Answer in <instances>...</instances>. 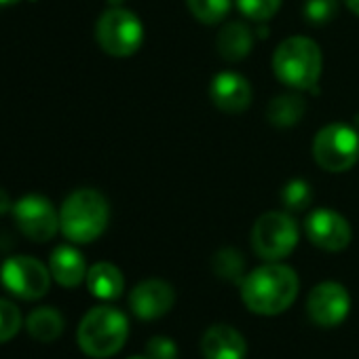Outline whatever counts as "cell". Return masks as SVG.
<instances>
[{"instance_id": "7c38bea8", "label": "cell", "mask_w": 359, "mask_h": 359, "mask_svg": "<svg viewBox=\"0 0 359 359\" xmlns=\"http://www.w3.org/2000/svg\"><path fill=\"white\" fill-rule=\"evenodd\" d=\"M173 302H175V292L163 279H146L137 283L129 296V306L133 315L144 321H152L167 315Z\"/></svg>"}, {"instance_id": "ba28073f", "label": "cell", "mask_w": 359, "mask_h": 359, "mask_svg": "<svg viewBox=\"0 0 359 359\" xmlns=\"http://www.w3.org/2000/svg\"><path fill=\"white\" fill-rule=\"evenodd\" d=\"M3 285L22 300H39L49 292L51 271L32 256H13L0 269Z\"/></svg>"}, {"instance_id": "d6986e66", "label": "cell", "mask_w": 359, "mask_h": 359, "mask_svg": "<svg viewBox=\"0 0 359 359\" xmlns=\"http://www.w3.org/2000/svg\"><path fill=\"white\" fill-rule=\"evenodd\" d=\"M304 112H306L304 100L296 93H285V95H277L275 100L269 102L266 118L271 125L285 129V127L298 125L300 118L304 116Z\"/></svg>"}, {"instance_id": "5b68a950", "label": "cell", "mask_w": 359, "mask_h": 359, "mask_svg": "<svg viewBox=\"0 0 359 359\" xmlns=\"http://www.w3.org/2000/svg\"><path fill=\"white\" fill-rule=\"evenodd\" d=\"M95 39L104 53L112 57H131L144 41V28L135 13L112 7L100 15L95 24Z\"/></svg>"}, {"instance_id": "52a82bcc", "label": "cell", "mask_w": 359, "mask_h": 359, "mask_svg": "<svg viewBox=\"0 0 359 359\" xmlns=\"http://www.w3.org/2000/svg\"><path fill=\"white\" fill-rule=\"evenodd\" d=\"M298 245V226L285 212L262 214L252 229L254 252L269 262L287 258Z\"/></svg>"}, {"instance_id": "4fadbf2b", "label": "cell", "mask_w": 359, "mask_h": 359, "mask_svg": "<svg viewBox=\"0 0 359 359\" xmlns=\"http://www.w3.org/2000/svg\"><path fill=\"white\" fill-rule=\"evenodd\" d=\"M210 97L214 106L222 112L237 114L250 108L252 104V87L245 76L237 72H220L214 76L210 85Z\"/></svg>"}, {"instance_id": "8fae6325", "label": "cell", "mask_w": 359, "mask_h": 359, "mask_svg": "<svg viewBox=\"0 0 359 359\" xmlns=\"http://www.w3.org/2000/svg\"><path fill=\"white\" fill-rule=\"evenodd\" d=\"M306 237L313 245L325 252H342L351 243V226L344 216L334 210H315L304 222Z\"/></svg>"}, {"instance_id": "9c48e42d", "label": "cell", "mask_w": 359, "mask_h": 359, "mask_svg": "<svg viewBox=\"0 0 359 359\" xmlns=\"http://www.w3.org/2000/svg\"><path fill=\"white\" fill-rule=\"evenodd\" d=\"M13 218L18 229L36 243L51 241L60 231V214L53 203L41 195L22 197L13 205Z\"/></svg>"}, {"instance_id": "f546056e", "label": "cell", "mask_w": 359, "mask_h": 359, "mask_svg": "<svg viewBox=\"0 0 359 359\" xmlns=\"http://www.w3.org/2000/svg\"><path fill=\"white\" fill-rule=\"evenodd\" d=\"M108 3H110L112 7H121V5L125 3V0H108Z\"/></svg>"}, {"instance_id": "7a4b0ae2", "label": "cell", "mask_w": 359, "mask_h": 359, "mask_svg": "<svg viewBox=\"0 0 359 359\" xmlns=\"http://www.w3.org/2000/svg\"><path fill=\"white\" fill-rule=\"evenodd\" d=\"M110 208L102 193L93 189L74 191L62 205L60 229L72 243H91L108 226Z\"/></svg>"}, {"instance_id": "7402d4cb", "label": "cell", "mask_w": 359, "mask_h": 359, "mask_svg": "<svg viewBox=\"0 0 359 359\" xmlns=\"http://www.w3.org/2000/svg\"><path fill=\"white\" fill-rule=\"evenodd\" d=\"M313 191L304 180H290L281 191V203L290 212H302L311 205Z\"/></svg>"}, {"instance_id": "5bb4252c", "label": "cell", "mask_w": 359, "mask_h": 359, "mask_svg": "<svg viewBox=\"0 0 359 359\" xmlns=\"http://www.w3.org/2000/svg\"><path fill=\"white\" fill-rule=\"evenodd\" d=\"M201 353L205 359H245L248 344L239 330L226 323H216L205 330Z\"/></svg>"}, {"instance_id": "8992f818", "label": "cell", "mask_w": 359, "mask_h": 359, "mask_svg": "<svg viewBox=\"0 0 359 359\" xmlns=\"http://www.w3.org/2000/svg\"><path fill=\"white\" fill-rule=\"evenodd\" d=\"M313 156L317 165L330 173L348 171L359 158L357 131L346 123L325 125L313 140Z\"/></svg>"}, {"instance_id": "30bf717a", "label": "cell", "mask_w": 359, "mask_h": 359, "mask_svg": "<svg viewBox=\"0 0 359 359\" xmlns=\"http://www.w3.org/2000/svg\"><path fill=\"white\" fill-rule=\"evenodd\" d=\"M351 311V298L344 285L336 281H323L315 285L306 298V313L309 317L323 327L338 325L346 319Z\"/></svg>"}, {"instance_id": "277c9868", "label": "cell", "mask_w": 359, "mask_h": 359, "mask_svg": "<svg viewBox=\"0 0 359 359\" xmlns=\"http://www.w3.org/2000/svg\"><path fill=\"white\" fill-rule=\"evenodd\" d=\"M129 336V321L123 311L102 304L87 311L79 323L76 340L85 355L106 359L118 353Z\"/></svg>"}, {"instance_id": "f1b7e54d", "label": "cell", "mask_w": 359, "mask_h": 359, "mask_svg": "<svg viewBox=\"0 0 359 359\" xmlns=\"http://www.w3.org/2000/svg\"><path fill=\"white\" fill-rule=\"evenodd\" d=\"M22 0H0V7H11V5H18Z\"/></svg>"}, {"instance_id": "44dd1931", "label": "cell", "mask_w": 359, "mask_h": 359, "mask_svg": "<svg viewBox=\"0 0 359 359\" xmlns=\"http://www.w3.org/2000/svg\"><path fill=\"white\" fill-rule=\"evenodd\" d=\"M187 7L197 22L205 26H216L226 20L231 11V0H187Z\"/></svg>"}, {"instance_id": "9a60e30c", "label": "cell", "mask_w": 359, "mask_h": 359, "mask_svg": "<svg viewBox=\"0 0 359 359\" xmlns=\"http://www.w3.org/2000/svg\"><path fill=\"white\" fill-rule=\"evenodd\" d=\"M51 277L64 287H76L87 279V264L83 254L72 245H60L49 258Z\"/></svg>"}, {"instance_id": "cb8c5ba5", "label": "cell", "mask_w": 359, "mask_h": 359, "mask_svg": "<svg viewBox=\"0 0 359 359\" xmlns=\"http://www.w3.org/2000/svg\"><path fill=\"white\" fill-rule=\"evenodd\" d=\"M22 323L24 319H22V311L18 309V304L0 298V344L15 338L18 332L22 330Z\"/></svg>"}, {"instance_id": "4dcf8cb0", "label": "cell", "mask_w": 359, "mask_h": 359, "mask_svg": "<svg viewBox=\"0 0 359 359\" xmlns=\"http://www.w3.org/2000/svg\"><path fill=\"white\" fill-rule=\"evenodd\" d=\"M129 359H148V357H129Z\"/></svg>"}, {"instance_id": "ac0fdd59", "label": "cell", "mask_w": 359, "mask_h": 359, "mask_svg": "<svg viewBox=\"0 0 359 359\" xmlns=\"http://www.w3.org/2000/svg\"><path fill=\"white\" fill-rule=\"evenodd\" d=\"M26 327L32 338H36L41 342H53L64 332V317L53 306H41L28 315Z\"/></svg>"}, {"instance_id": "83f0119b", "label": "cell", "mask_w": 359, "mask_h": 359, "mask_svg": "<svg viewBox=\"0 0 359 359\" xmlns=\"http://www.w3.org/2000/svg\"><path fill=\"white\" fill-rule=\"evenodd\" d=\"M342 3H344V5H346V7H348L357 18H359V0H342Z\"/></svg>"}, {"instance_id": "ffe728a7", "label": "cell", "mask_w": 359, "mask_h": 359, "mask_svg": "<svg viewBox=\"0 0 359 359\" xmlns=\"http://www.w3.org/2000/svg\"><path fill=\"white\" fill-rule=\"evenodd\" d=\"M212 269H214L216 277L241 285V281L245 277V258L235 248H224V250L216 252V256L212 260Z\"/></svg>"}, {"instance_id": "e0dca14e", "label": "cell", "mask_w": 359, "mask_h": 359, "mask_svg": "<svg viewBox=\"0 0 359 359\" xmlns=\"http://www.w3.org/2000/svg\"><path fill=\"white\" fill-rule=\"evenodd\" d=\"M87 287L100 300H116L123 294L125 279L112 262H97L87 271Z\"/></svg>"}, {"instance_id": "3957f363", "label": "cell", "mask_w": 359, "mask_h": 359, "mask_svg": "<svg viewBox=\"0 0 359 359\" xmlns=\"http://www.w3.org/2000/svg\"><path fill=\"white\" fill-rule=\"evenodd\" d=\"M323 57L321 49L315 41L306 36H290L285 39L275 55H273V72L275 76L296 91L315 89L321 76Z\"/></svg>"}, {"instance_id": "6da1fadb", "label": "cell", "mask_w": 359, "mask_h": 359, "mask_svg": "<svg viewBox=\"0 0 359 359\" xmlns=\"http://www.w3.org/2000/svg\"><path fill=\"white\" fill-rule=\"evenodd\" d=\"M300 281L294 269L269 262L248 273L241 281V298L256 315H279L290 309L298 296Z\"/></svg>"}, {"instance_id": "2e32d148", "label": "cell", "mask_w": 359, "mask_h": 359, "mask_svg": "<svg viewBox=\"0 0 359 359\" xmlns=\"http://www.w3.org/2000/svg\"><path fill=\"white\" fill-rule=\"evenodd\" d=\"M252 45H254V34L243 22L224 24L216 39L218 53L226 62H239L248 57V53L252 51Z\"/></svg>"}, {"instance_id": "484cf974", "label": "cell", "mask_w": 359, "mask_h": 359, "mask_svg": "<svg viewBox=\"0 0 359 359\" xmlns=\"http://www.w3.org/2000/svg\"><path fill=\"white\" fill-rule=\"evenodd\" d=\"M146 357L148 359H177V346L171 338L154 336L146 344Z\"/></svg>"}, {"instance_id": "603a6c76", "label": "cell", "mask_w": 359, "mask_h": 359, "mask_svg": "<svg viewBox=\"0 0 359 359\" xmlns=\"http://www.w3.org/2000/svg\"><path fill=\"white\" fill-rule=\"evenodd\" d=\"M340 9V0H304L302 15L313 26L330 24Z\"/></svg>"}, {"instance_id": "d4e9b609", "label": "cell", "mask_w": 359, "mask_h": 359, "mask_svg": "<svg viewBox=\"0 0 359 359\" xmlns=\"http://www.w3.org/2000/svg\"><path fill=\"white\" fill-rule=\"evenodd\" d=\"M237 7L248 20L262 24L279 11L281 0H237Z\"/></svg>"}, {"instance_id": "4316f807", "label": "cell", "mask_w": 359, "mask_h": 359, "mask_svg": "<svg viewBox=\"0 0 359 359\" xmlns=\"http://www.w3.org/2000/svg\"><path fill=\"white\" fill-rule=\"evenodd\" d=\"M13 205H15V203L11 201L9 193H7L5 189H0V216H5L7 212H11Z\"/></svg>"}]
</instances>
